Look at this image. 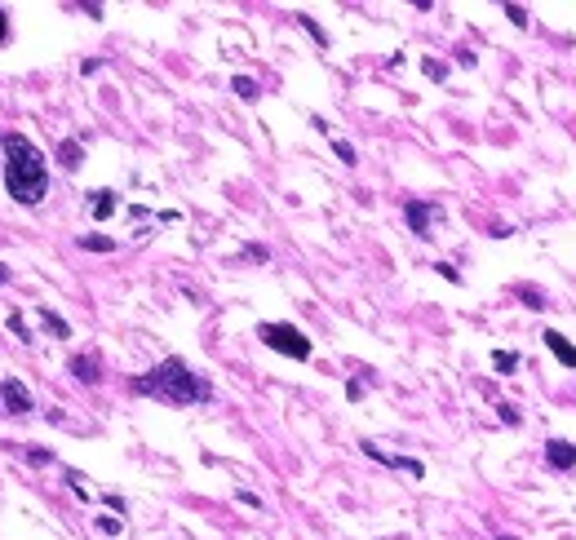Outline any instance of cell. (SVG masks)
Returning a JSON list of instances; mask_svg holds the SVG:
<instances>
[{
  "label": "cell",
  "mask_w": 576,
  "mask_h": 540,
  "mask_svg": "<svg viewBox=\"0 0 576 540\" xmlns=\"http://www.w3.org/2000/svg\"><path fill=\"white\" fill-rule=\"evenodd\" d=\"M333 151H337V160H342V164H359V155H355L351 142H342V138H337V142H333Z\"/></svg>",
  "instance_id": "19"
},
{
  "label": "cell",
  "mask_w": 576,
  "mask_h": 540,
  "mask_svg": "<svg viewBox=\"0 0 576 540\" xmlns=\"http://www.w3.org/2000/svg\"><path fill=\"white\" fill-rule=\"evenodd\" d=\"M541 337H545V350L554 354V359H559L563 368H576V345H572L568 337H563V332H554V328H545Z\"/></svg>",
  "instance_id": "9"
},
{
  "label": "cell",
  "mask_w": 576,
  "mask_h": 540,
  "mask_svg": "<svg viewBox=\"0 0 576 540\" xmlns=\"http://www.w3.org/2000/svg\"><path fill=\"white\" fill-rule=\"evenodd\" d=\"M506 18L514 27H527V9H519V5H506Z\"/></svg>",
  "instance_id": "21"
},
{
  "label": "cell",
  "mask_w": 576,
  "mask_h": 540,
  "mask_svg": "<svg viewBox=\"0 0 576 540\" xmlns=\"http://www.w3.org/2000/svg\"><path fill=\"white\" fill-rule=\"evenodd\" d=\"M364 452L373 456V461H381L386 470H403V474H413V478H426V465L413 461V456H390V452H381L377 443H364Z\"/></svg>",
  "instance_id": "6"
},
{
  "label": "cell",
  "mask_w": 576,
  "mask_h": 540,
  "mask_svg": "<svg viewBox=\"0 0 576 540\" xmlns=\"http://www.w3.org/2000/svg\"><path fill=\"white\" fill-rule=\"evenodd\" d=\"M514 297H519L527 310H545V306H550V297H545L536 284H514Z\"/></svg>",
  "instance_id": "10"
},
{
  "label": "cell",
  "mask_w": 576,
  "mask_h": 540,
  "mask_svg": "<svg viewBox=\"0 0 576 540\" xmlns=\"http://www.w3.org/2000/svg\"><path fill=\"white\" fill-rule=\"evenodd\" d=\"M492 368H497L501 377H510V372L519 368V354H514V350H497V354H492Z\"/></svg>",
  "instance_id": "16"
},
{
  "label": "cell",
  "mask_w": 576,
  "mask_h": 540,
  "mask_svg": "<svg viewBox=\"0 0 576 540\" xmlns=\"http://www.w3.org/2000/svg\"><path fill=\"white\" fill-rule=\"evenodd\" d=\"M31 407H35V403H31V390L22 386V381H14V377L0 381V412H9V416H27Z\"/></svg>",
  "instance_id": "5"
},
{
  "label": "cell",
  "mask_w": 576,
  "mask_h": 540,
  "mask_svg": "<svg viewBox=\"0 0 576 540\" xmlns=\"http://www.w3.org/2000/svg\"><path fill=\"white\" fill-rule=\"evenodd\" d=\"M67 368H71V377L85 381V386H98V381H102V359L98 354H76Z\"/></svg>",
  "instance_id": "7"
},
{
  "label": "cell",
  "mask_w": 576,
  "mask_h": 540,
  "mask_svg": "<svg viewBox=\"0 0 576 540\" xmlns=\"http://www.w3.org/2000/svg\"><path fill=\"white\" fill-rule=\"evenodd\" d=\"M501 540H514V536H501Z\"/></svg>",
  "instance_id": "29"
},
{
  "label": "cell",
  "mask_w": 576,
  "mask_h": 540,
  "mask_svg": "<svg viewBox=\"0 0 576 540\" xmlns=\"http://www.w3.org/2000/svg\"><path fill=\"white\" fill-rule=\"evenodd\" d=\"M5 190L18 204H40L45 190H49V164H45L40 147L27 133H5Z\"/></svg>",
  "instance_id": "2"
},
{
  "label": "cell",
  "mask_w": 576,
  "mask_h": 540,
  "mask_svg": "<svg viewBox=\"0 0 576 540\" xmlns=\"http://www.w3.org/2000/svg\"><path fill=\"white\" fill-rule=\"evenodd\" d=\"M0 284H9V266H5V261H0Z\"/></svg>",
  "instance_id": "28"
},
{
  "label": "cell",
  "mask_w": 576,
  "mask_h": 540,
  "mask_svg": "<svg viewBox=\"0 0 576 540\" xmlns=\"http://www.w3.org/2000/svg\"><path fill=\"white\" fill-rule=\"evenodd\" d=\"M257 337L284 359H310V337L297 323H257Z\"/></svg>",
  "instance_id": "3"
},
{
  "label": "cell",
  "mask_w": 576,
  "mask_h": 540,
  "mask_svg": "<svg viewBox=\"0 0 576 540\" xmlns=\"http://www.w3.org/2000/svg\"><path fill=\"white\" fill-rule=\"evenodd\" d=\"M35 315H40V323H45V328H49V332H54V337H58V341H63V337H71V323H67L63 315H54V310H49V306H40V310H35Z\"/></svg>",
  "instance_id": "13"
},
{
  "label": "cell",
  "mask_w": 576,
  "mask_h": 540,
  "mask_svg": "<svg viewBox=\"0 0 576 540\" xmlns=\"http://www.w3.org/2000/svg\"><path fill=\"white\" fill-rule=\"evenodd\" d=\"M435 270H439V275H443V279H448V284H461V275H457V270H452V266H448V261H439V266H435Z\"/></svg>",
  "instance_id": "25"
},
{
  "label": "cell",
  "mask_w": 576,
  "mask_h": 540,
  "mask_svg": "<svg viewBox=\"0 0 576 540\" xmlns=\"http://www.w3.org/2000/svg\"><path fill=\"white\" fill-rule=\"evenodd\" d=\"M76 244L85 248V253H115V239L111 235H80Z\"/></svg>",
  "instance_id": "14"
},
{
  "label": "cell",
  "mask_w": 576,
  "mask_h": 540,
  "mask_svg": "<svg viewBox=\"0 0 576 540\" xmlns=\"http://www.w3.org/2000/svg\"><path fill=\"white\" fill-rule=\"evenodd\" d=\"M545 461L554 465V470H576V443H568V439H550V443H545Z\"/></svg>",
  "instance_id": "8"
},
{
  "label": "cell",
  "mask_w": 576,
  "mask_h": 540,
  "mask_svg": "<svg viewBox=\"0 0 576 540\" xmlns=\"http://www.w3.org/2000/svg\"><path fill=\"white\" fill-rule=\"evenodd\" d=\"M297 22H302V27H306L310 35H315V40H319V44H328V35H323V27H319V22H315V18H306V14H297Z\"/></svg>",
  "instance_id": "20"
},
{
  "label": "cell",
  "mask_w": 576,
  "mask_h": 540,
  "mask_svg": "<svg viewBox=\"0 0 576 540\" xmlns=\"http://www.w3.org/2000/svg\"><path fill=\"white\" fill-rule=\"evenodd\" d=\"M239 496V505H248V509H262V496H253V491H235Z\"/></svg>",
  "instance_id": "24"
},
{
  "label": "cell",
  "mask_w": 576,
  "mask_h": 540,
  "mask_svg": "<svg viewBox=\"0 0 576 540\" xmlns=\"http://www.w3.org/2000/svg\"><path fill=\"white\" fill-rule=\"evenodd\" d=\"M27 461H31V465H49L54 452H40V448H35V452H27Z\"/></svg>",
  "instance_id": "26"
},
{
  "label": "cell",
  "mask_w": 576,
  "mask_h": 540,
  "mask_svg": "<svg viewBox=\"0 0 576 540\" xmlns=\"http://www.w3.org/2000/svg\"><path fill=\"white\" fill-rule=\"evenodd\" d=\"M80 160H85V147H80L76 138H67L63 147H58V164H63V169L71 173V169H80Z\"/></svg>",
  "instance_id": "11"
},
{
  "label": "cell",
  "mask_w": 576,
  "mask_h": 540,
  "mask_svg": "<svg viewBox=\"0 0 576 540\" xmlns=\"http://www.w3.org/2000/svg\"><path fill=\"white\" fill-rule=\"evenodd\" d=\"M497 416H501L506 425H519V421H523V412H519L514 403H497Z\"/></svg>",
  "instance_id": "18"
},
{
  "label": "cell",
  "mask_w": 576,
  "mask_h": 540,
  "mask_svg": "<svg viewBox=\"0 0 576 540\" xmlns=\"http://www.w3.org/2000/svg\"><path fill=\"white\" fill-rule=\"evenodd\" d=\"M89 208H93V218H98V222H106V218H111V213H115V190H93V199H89Z\"/></svg>",
  "instance_id": "12"
},
{
  "label": "cell",
  "mask_w": 576,
  "mask_h": 540,
  "mask_svg": "<svg viewBox=\"0 0 576 540\" xmlns=\"http://www.w3.org/2000/svg\"><path fill=\"white\" fill-rule=\"evenodd\" d=\"M9 332H14V337H18L22 345H31V341H35L31 332H27V323H22V315H18V310H14V315H9Z\"/></svg>",
  "instance_id": "17"
},
{
  "label": "cell",
  "mask_w": 576,
  "mask_h": 540,
  "mask_svg": "<svg viewBox=\"0 0 576 540\" xmlns=\"http://www.w3.org/2000/svg\"><path fill=\"white\" fill-rule=\"evenodd\" d=\"M93 527H98V532H102V536H115V532H120V518H98V523H93Z\"/></svg>",
  "instance_id": "22"
},
{
  "label": "cell",
  "mask_w": 576,
  "mask_h": 540,
  "mask_svg": "<svg viewBox=\"0 0 576 540\" xmlns=\"http://www.w3.org/2000/svg\"><path fill=\"white\" fill-rule=\"evenodd\" d=\"M9 40V18H5V9H0V44Z\"/></svg>",
  "instance_id": "27"
},
{
  "label": "cell",
  "mask_w": 576,
  "mask_h": 540,
  "mask_svg": "<svg viewBox=\"0 0 576 540\" xmlns=\"http://www.w3.org/2000/svg\"><path fill=\"white\" fill-rule=\"evenodd\" d=\"M129 390L147 394V399H155V403H169V407H191V403H209L213 399V386L177 354L164 359V363H155L151 372H142V377H134Z\"/></svg>",
  "instance_id": "1"
},
{
  "label": "cell",
  "mask_w": 576,
  "mask_h": 540,
  "mask_svg": "<svg viewBox=\"0 0 576 540\" xmlns=\"http://www.w3.org/2000/svg\"><path fill=\"white\" fill-rule=\"evenodd\" d=\"M244 257H248V261H266L271 253H266V248H262V244H248V248H244Z\"/></svg>",
  "instance_id": "23"
},
{
  "label": "cell",
  "mask_w": 576,
  "mask_h": 540,
  "mask_svg": "<svg viewBox=\"0 0 576 540\" xmlns=\"http://www.w3.org/2000/svg\"><path fill=\"white\" fill-rule=\"evenodd\" d=\"M439 204H430V199H408L403 204V218H408V226H413V235L417 239H430V235H435V231H430V222H435L439 218Z\"/></svg>",
  "instance_id": "4"
},
{
  "label": "cell",
  "mask_w": 576,
  "mask_h": 540,
  "mask_svg": "<svg viewBox=\"0 0 576 540\" xmlns=\"http://www.w3.org/2000/svg\"><path fill=\"white\" fill-rule=\"evenodd\" d=\"M231 89H235V98H244V102H257V80H248V76H235L231 80Z\"/></svg>",
  "instance_id": "15"
},
{
  "label": "cell",
  "mask_w": 576,
  "mask_h": 540,
  "mask_svg": "<svg viewBox=\"0 0 576 540\" xmlns=\"http://www.w3.org/2000/svg\"><path fill=\"white\" fill-rule=\"evenodd\" d=\"M0 147H5V138H0Z\"/></svg>",
  "instance_id": "30"
}]
</instances>
